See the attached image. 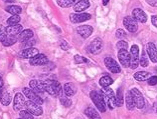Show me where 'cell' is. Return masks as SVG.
<instances>
[{
    "instance_id": "816d5d0a",
    "label": "cell",
    "mask_w": 157,
    "mask_h": 119,
    "mask_svg": "<svg viewBox=\"0 0 157 119\" xmlns=\"http://www.w3.org/2000/svg\"><path fill=\"white\" fill-rule=\"evenodd\" d=\"M19 119H23V118H19Z\"/></svg>"
},
{
    "instance_id": "f1b7e54d",
    "label": "cell",
    "mask_w": 157,
    "mask_h": 119,
    "mask_svg": "<svg viewBox=\"0 0 157 119\" xmlns=\"http://www.w3.org/2000/svg\"><path fill=\"white\" fill-rule=\"evenodd\" d=\"M115 99H117V106L121 107L124 103V98H123V91H122V87H119L117 89V95H115Z\"/></svg>"
},
{
    "instance_id": "d6986e66",
    "label": "cell",
    "mask_w": 157,
    "mask_h": 119,
    "mask_svg": "<svg viewBox=\"0 0 157 119\" xmlns=\"http://www.w3.org/2000/svg\"><path fill=\"white\" fill-rule=\"evenodd\" d=\"M22 31H23V26L20 25V24L8 26L6 28V33H7V35H10V36H17L21 33Z\"/></svg>"
},
{
    "instance_id": "5b68a950",
    "label": "cell",
    "mask_w": 157,
    "mask_h": 119,
    "mask_svg": "<svg viewBox=\"0 0 157 119\" xmlns=\"http://www.w3.org/2000/svg\"><path fill=\"white\" fill-rule=\"evenodd\" d=\"M23 94L25 95L29 100L34 102L36 104H39V105H42L43 104V99L41 98L38 94L35 93L31 88H28V87H25L23 88Z\"/></svg>"
},
{
    "instance_id": "5bb4252c",
    "label": "cell",
    "mask_w": 157,
    "mask_h": 119,
    "mask_svg": "<svg viewBox=\"0 0 157 119\" xmlns=\"http://www.w3.org/2000/svg\"><path fill=\"white\" fill-rule=\"evenodd\" d=\"M48 63V58L46 55L39 53L36 56H34L33 58L30 59V64L33 66H41V65H45Z\"/></svg>"
},
{
    "instance_id": "ffe728a7",
    "label": "cell",
    "mask_w": 157,
    "mask_h": 119,
    "mask_svg": "<svg viewBox=\"0 0 157 119\" xmlns=\"http://www.w3.org/2000/svg\"><path fill=\"white\" fill-rule=\"evenodd\" d=\"M90 5V3L89 0H78V2H76L75 5H74V10L76 12H82L88 9Z\"/></svg>"
},
{
    "instance_id": "6da1fadb",
    "label": "cell",
    "mask_w": 157,
    "mask_h": 119,
    "mask_svg": "<svg viewBox=\"0 0 157 119\" xmlns=\"http://www.w3.org/2000/svg\"><path fill=\"white\" fill-rule=\"evenodd\" d=\"M42 83L44 86L45 92H48L51 96L59 97L63 93V88H62V85L60 84L59 81L46 79L42 80Z\"/></svg>"
},
{
    "instance_id": "4dcf8cb0",
    "label": "cell",
    "mask_w": 157,
    "mask_h": 119,
    "mask_svg": "<svg viewBox=\"0 0 157 119\" xmlns=\"http://www.w3.org/2000/svg\"><path fill=\"white\" fill-rule=\"evenodd\" d=\"M113 83V80L110 78L109 76H102L101 78L100 79V85L101 86L102 88H106V87H109V86Z\"/></svg>"
},
{
    "instance_id": "c3c4849f",
    "label": "cell",
    "mask_w": 157,
    "mask_h": 119,
    "mask_svg": "<svg viewBox=\"0 0 157 119\" xmlns=\"http://www.w3.org/2000/svg\"><path fill=\"white\" fill-rule=\"evenodd\" d=\"M109 1V0H102V4H104V5H107Z\"/></svg>"
},
{
    "instance_id": "9c48e42d",
    "label": "cell",
    "mask_w": 157,
    "mask_h": 119,
    "mask_svg": "<svg viewBox=\"0 0 157 119\" xmlns=\"http://www.w3.org/2000/svg\"><path fill=\"white\" fill-rule=\"evenodd\" d=\"M25 104H26V100H25V97L23 96L22 93H17L14 97V100H13V109L15 111H20L22 110L24 107H25Z\"/></svg>"
},
{
    "instance_id": "60d3db41",
    "label": "cell",
    "mask_w": 157,
    "mask_h": 119,
    "mask_svg": "<svg viewBox=\"0 0 157 119\" xmlns=\"http://www.w3.org/2000/svg\"><path fill=\"white\" fill-rule=\"evenodd\" d=\"M115 35H117V38H124L126 36V33L124 32V30L122 29H117V32H115Z\"/></svg>"
},
{
    "instance_id": "603a6c76",
    "label": "cell",
    "mask_w": 157,
    "mask_h": 119,
    "mask_svg": "<svg viewBox=\"0 0 157 119\" xmlns=\"http://www.w3.org/2000/svg\"><path fill=\"white\" fill-rule=\"evenodd\" d=\"M85 114L90 119H101L100 114H98V112L97 111V109L92 105H90L89 107L85 110Z\"/></svg>"
},
{
    "instance_id": "ab89813d",
    "label": "cell",
    "mask_w": 157,
    "mask_h": 119,
    "mask_svg": "<svg viewBox=\"0 0 157 119\" xmlns=\"http://www.w3.org/2000/svg\"><path fill=\"white\" fill-rule=\"evenodd\" d=\"M117 46L118 49H127L128 48V43H127L126 41L121 40V41H118Z\"/></svg>"
},
{
    "instance_id": "ba28073f",
    "label": "cell",
    "mask_w": 157,
    "mask_h": 119,
    "mask_svg": "<svg viewBox=\"0 0 157 119\" xmlns=\"http://www.w3.org/2000/svg\"><path fill=\"white\" fill-rule=\"evenodd\" d=\"M25 108L28 110L29 112L32 113L33 115L35 116H40L43 114V109L41 107V105L39 104H36L34 102H32L30 100L26 101V104H25Z\"/></svg>"
},
{
    "instance_id": "83f0119b",
    "label": "cell",
    "mask_w": 157,
    "mask_h": 119,
    "mask_svg": "<svg viewBox=\"0 0 157 119\" xmlns=\"http://www.w3.org/2000/svg\"><path fill=\"white\" fill-rule=\"evenodd\" d=\"M5 10L12 15H19L22 12V8L18 5H9L5 8Z\"/></svg>"
},
{
    "instance_id": "277c9868",
    "label": "cell",
    "mask_w": 157,
    "mask_h": 119,
    "mask_svg": "<svg viewBox=\"0 0 157 119\" xmlns=\"http://www.w3.org/2000/svg\"><path fill=\"white\" fill-rule=\"evenodd\" d=\"M130 62H129V67L131 69L137 68L139 64V48L137 45H132L130 48Z\"/></svg>"
},
{
    "instance_id": "2e32d148",
    "label": "cell",
    "mask_w": 157,
    "mask_h": 119,
    "mask_svg": "<svg viewBox=\"0 0 157 119\" xmlns=\"http://www.w3.org/2000/svg\"><path fill=\"white\" fill-rule=\"evenodd\" d=\"M132 17H133L136 21H139L141 23H145L147 21V15L142 9L140 8H135L132 10Z\"/></svg>"
},
{
    "instance_id": "d6a6232c",
    "label": "cell",
    "mask_w": 157,
    "mask_h": 119,
    "mask_svg": "<svg viewBox=\"0 0 157 119\" xmlns=\"http://www.w3.org/2000/svg\"><path fill=\"white\" fill-rule=\"evenodd\" d=\"M57 4L60 7L68 8L76 4V0H57Z\"/></svg>"
},
{
    "instance_id": "d590c367",
    "label": "cell",
    "mask_w": 157,
    "mask_h": 119,
    "mask_svg": "<svg viewBox=\"0 0 157 119\" xmlns=\"http://www.w3.org/2000/svg\"><path fill=\"white\" fill-rule=\"evenodd\" d=\"M35 43H36L35 39H34V38H31V39H29V40H27V41H24V42H22V47H23L24 49H26V48H31V47L34 46Z\"/></svg>"
},
{
    "instance_id": "8fae6325",
    "label": "cell",
    "mask_w": 157,
    "mask_h": 119,
    "mask_svg": "<svg viewBox=\"0 0 157 119\" xmlns=\"http://www.w3.org/2000/svg\"><path fill=\"white\" fill-rule=\"evenodd\" d=\"M123 25L129 32H136L138 29L137 21L133 17H130V16L124 17V19H123Z\"/></svg>"
},
{
    "instance_id": "e0dca14e",
    "label": "cell",
    "mask_w": 157,
    "mask_h": 119,
    "mask_svg": "<svg viewBox=\"0 0 157 119\" xmlns=\"http://www.w3.org/2000/svg\"><path fill=\"white\" fill-rule=\"evenodd\" d=\"M93 27L90 25H82L78 28V33L80 34L82 38H89L93 33Z\"/></svg>"
},
{
    "instance_id": "bcb514c9",
    "label": "cell",
    "mask_w": 157,
    "mask_h": 119,
    "mask_svg": "<svg viewBox=\"0 0 157 119\" xmlns=\"http://www.w3.org/2000/svg\"><path fill=\"white\" fill-rule=\"evenodd\" d=\"M3 1L5 3H13L15 0H3Z\"/></svg>"
},
{
    "instance_id": "7a4b0ae2",
    "label": "cell",
    "mask_w": 157,
    "mask_h": 119,
    "mask_svg": "<svg viewBox=\"0 0 157 119\" xmlns=\"http://www.w3.org/2000/svg\"><path fill=\"white\" fill-rule=\"evenodd\" d=\"M102 96H104L105 104H107L110 110H113L117 107V99H115V94L113 89L109 87L105 88V90L102 91Z\"/></svg>"
},
{
    "instance_id": "7402d4cb",
    "label": "cell",
    "mask_w": 157,
    "mask_h": 119,
    "mask_svg": "<svg viewBox=\"0 0 157 119\" xmlns=\"http://www.w3.org/2000/svg\"><path fill=\"white\" fill-rule=\"evenodd\" d=\"M18 41V38H16L15 36L10 35H4L2 37H0V42L3 44V46H11V45L15 44Z\"/></svg>"
},
{
    "instance_id": "74e56055",
    "label": "cell",
    "mask_w": 157,
    "mask_h": 119,
    "mask_svg": "<svg viewBox=\"0 0 157 119\" xmlns=\"http://www.w3.org/2000/svg\"><path fill=\"white\" fill-rule=\"evenodd\" d=\"M74 59H75L76 63H88L89 62V59L85 58V57H82L81 55H75V57H74Z\"/></svg>"
},
{
    "instance_id": "7dc6e473",
    "label": "cell",
    "mask_w": 157,
    "mask_h": 119,
    "mask_svg": "<svg viewBox=\"0 0 157 119\" xmlns=\"http://www.w3.org/2000/svg\"><path fill=\"white\" fill-rule=\"evenodd\" d=\"M3 86V79H2V77L0 76V88H1Z\"/></svg>"
},
{
    "instance_id": "f6af8a7d",
    "label": "cell",
    "mask_w": 157,
    "mask_h": 119,
    "mask_svg": "<svg viewBox=\"0 0 157 119\" xmlns=\"http://www.w3.org/2000/svg\"><path fill=\"white\" fill-rule=\"evenodd\" d=\"M151 22L155 27H157V15H152L151 16Z\"/></svg>"
},
{
    "instance_id": "ac0fdd59",
    "label": "cell",
    "mask_w": 157,
    "mask_h": 119,
    "mask_svg": "<svg viewBox=\"0 0 157 119\" xmlns=\"http://www.w3.org/2000/svg\"><path fill=\"white\" fill-rule=\"evenodd\" d=\"M147 53H148V56H149V58L152 62L156 63L157 62V49H156V46L154 45V43L149 42L147 44Z\"/></svg>"
},
{
    "instance_id": "7bdbcfd3",
    "label": "cell",
    "mask_w": 157,
    "mask_h": 119,
    "mask_svg": "<svg viewBox=\"0 0 157 119\" xmlns=\"http://www.w3.org/2000/svg\"><path fill=\"white\" fill-rule=\"evenodd\" d=\"M4 35H7L6 33V28L3 25H0V37H2Z\"/></svg>"
},
{
    "instance_id": "4fadbf2b",
    "label": "cell",
    "mask_w": 157,
    "mask_h": 119,
    "mask_svg": "<svg viewBox=\"0 0 157 119\" xmlns=\"http://www.w3.org/2000/svg\"><path fill=\"white\" fill-rule=\"evenodd\" d=\"M92 18V15L89 13H73L70 15V19L73 23H81Z\"/></svg>"
},
{
    "instance_id": "8d00e7d4",
    "label": "cell",
    "mask_w": 157,
    "mask_h": 119,
    "mask_svg": "<svg viewBox=\"0 0 157 119\" xmlns=\"http://www.w3.org/2000/svg\"><path fill=\"white\" fill-rule=\"evenodd\" d=\"M139 63H140V65H141L142 67L148 66V59H147L146 54H145V52H144V51H142V55H141V57H140V59H139Z\"/></svg>"
},
{
    "instance_id": "4316f807",
    "label": "cell",
    "mask_w": 157,
    "mask_h": 119,
    "mask_svg": "<svg viewBox=\"0 0 157 119\" xmlns=\"http://www.w3.org/2000/svg\"><path fill=\"white\" fill-rule=\"evenodd\" d=\"M150 76H151L150 73L146 72V71H138V72H136L135 74L133 75L134 79L137 80V81H144V80H146V79L149 78Z\"/></svg>"
},
{
    "instance_id": "d4e9b609",
    "label": "cell",
    "mask_w": 157,
    "mask_h": 119,
    "mask_svg": "<svg viewBox=\"0 0 157 119\" xmlns=\"http://www.w3.org/2000/svg\"><path fill=\"white\" fill-rule=\"evenodd\" d=\"M31 38H33V31L30 29L23 30L21 33L18 35V40L20 42H24V41H27Z\"/></svg>"
},
{
    "instance_id": "e575fe53",
    "label": "cell",
    "mask_w": 157,
    "mask_h": 119,
    "mask_svg": "<svg viewBox=\"0 0 157 119\" xmlns=\"http://www.w3.org/2000/svg\"><path fill=\"white\" fill-rule=\"evenodd\" d=\"M19 115L21 116V118H23V119H34L33 114L29 112L27 109L26 110H20Z\"/></svg>"
},
{
    "instance_id": "f907efd6",
    "label": "cell",
    "mask_w": 157,
    "mask_h": 119,
    "mask_svg": "<svg viewBox=\"0 0 157 119\" xmlns=\"http://www.w3.org/2000/svg\"><path fill=\"white\" fill-rule=\"evenodd\" d=\"M2 92H3V91H2L1 89H0V97H1V94H2Z\"/></svg>"
},
{
    "instance_id": "cb8c5ba5",
    "label": "cell",
    "mask_w": 157,
    "mask_h": 119,
    "mask_svg": "<svg viewBox=\"0 0 157 119\" xmlns=\"http://www.w3.org/2000/svg\"><path fill=\"white\" fill-rule=\"evenodd\" d=\"M77 92V87L74 83H71V82H68L64 85V93L67 96H73L75 95Z\"/></svg>"
},
{
    "instance_id": "9a60e30c",
    "label": "cell",
    "mask_w": 157,
    "mask_h": 119,
    "mask_svg": "<svg viewBox=\"0 0 157 119\" xmlns=\"http://www.w3.org/2000/svg\"><path fill=\"white\" fill-rule=\"evenodd\" d=\"M29 86H30V88L34 91L35 93H37L39 95V94H43L45 92V89H44V86H43V83L41 80H31L29 82Z\"/></svg>"
},
{
    "instance_id": "44dd1931",
    "label": "cell",
    "mask_w": 157,
    "mask_h": 119,
    "mask_svg": "<svg viewBox=\"0 0 157 119\" xmlns=\"http://www.w3.org/2000/svg\"><path fill=\"white\" fill-rule=\"evenodd\" d=\"M37 54H39V50L34 48V47L23 49L22 52H21V56L23 57V58H26V59H31L34 56H36Z\"/></svg>"
},
{
    "instance_id": "ee69618b",
    "label": "cell",
    "mask_w": 157,
    "mask_h": 119,
    "mask_svg": "<svg viewBox=\"0 0 157 119\" xmlns=\"http://www.w3.org/2000/svg\"><path fill=\"white\" fill-rule=\"evenodd\" d=\"M146 1L150 6L157 7V0H146Z\"/></svg>"
},
{
    "instance_id": "484cf974",
    "label": "cell",
    "mask_w": 157,
    "mask_h": 119,
    "mask_svg": "<svg viewBox=\"0 0 157 119\" xmlns=\"http://www.w3.org/2000/svg\"><path fill=\"white\" fill-rule=\"evenodd\" d=\"M125 103H126V108L128 109V110H133L134 107H136L135 106V103H134V100H133V97H132V94L130 92V90L129 91H127L126 92V96H125Z\"/></svg>"
},
{
    "instance_id": "681fc988",
    "label": "cell",
    "mask_w": 157,
    "mask_h": 119,
    "mask_svg": "<svg viewBox=\"0 0 157 119\" xmlns=\"http://www.w3.org/2000/svg\"><path fill=\"white\" fill-rule=\"evenodd\" d=\"M154 109H155V112H157V103L154 104Z\"/></svg>"
},
{
    "instance_id": "3957f363",
    "label": "cell",
    "mask_w": 157,
    "mask_h": 119,
    "mask_svg": "<svg viewBox=\"0 0 157 119\" xmlns=\"http://www.w3.org/2000/svg\"><path fill=\"white\" fill-rule=\"evenodd\" d=\"M90 98H92V100L94 102V106L100 110L101 112H105V101L104 99V96H102V94L98 93V91H92L90 94Z\"/></svg>"
},
{
    "instance_id": "52a82bcc",
    "label": "cell",
    "mask_w": 157,
    "mask_h": 119,
    "mask_svg": "<svg viewBox=\"0 0 157 119\" xmlns=\"http://www.w3.org/2000/svg\"><path fill=\"white\" fill-rule=\"evenodd\" d=\"M102 49V41L101 38H94L92 42L89 44L86 47L88 52L92 53V54H98Z\"/></svg>"
},
{
    "instance_id": "f35d334b",
    "label": "cell",
    "mask_w": 157,
    "mask_h": 119,
    "mask_svg": "<svg viewBox=\"0 0 157 119\" xmlns=\"http://www.w3.org/2000/svg\"><path fill=\"white\" fill-rule=\"evenodd\" d=\"M60 47H61V49H63L64 51H67L70 49V45L66 40H61L60 41Z\"/></svg>"
},
{
    "instance_id": "836d02e7",
    "label": "cell",
    "mask_w": 157,
    "mask_h": 119,
    "mask_svg": "<svg viewBox=\"0 0 157 119\" xmlns=\"http://www.w3.org/2000/svg\"><path fill=\"white\" fill-rule=\"evenodd\" d=\"M20 18L19 15H12L11 17H9L7 19V25L8 26H12V25H16V24H18L20 22Z\"/></svg>"
},
{
    "instance_id": "1f68e13d",
    "label": "cell",
    "mask_w": 157,
    "mask_h": 119,
    "mask_svg": "<svg viewBox=\"0 0 157 119\" xmlns=\"http://www.w3.org/2000/svg\"><path fill=\"white\" fill-rule=\"evenodd\" d=\"M59 97H60V102H61L62 105L65 106V107H71V106H72V100L70 99V98L66 95L65 93H62Z\"/></svg>"
},
{
    "instance_id": "7c38bea8",
    "label": "cell",
    "mask_w": 157,
    "mask_h": 119,
    "mask_svg": "<svg viewBox=\"0 0 157 119\" xmlns=\"http://www.w3.org/2000/svg\"><path fill=\"white\" fill-rule=\"evenodd\" d=\"M118 60L124 67H129V62H130V54L127 51V49H119L118 51Z\"/></svg>"
},
{
    "instance_id": "f546056e",
    "label": "cell",
    "mask_w": 157,
    "mask_h": 119,
    "mask_svg": "<svg viewBox=\"0 0 157 119\" xmlns=\"http://www.w3.org/2000/svg\"><path fill=\"white\" fill-rule=\"evenodd\" d=\"M0 102H1L2 105H4V106H8V105H9L10 102H11V95H10V93L7 92V91L2 92L1 97H0Z\"/></svg>"
},
{
    "instance_id": "b9f144b4",
    "label": "cell",
    "mask_w": 157,
    "mask_h": 119,
    "mask_svg": "<svg viewBox=\"0 0 157 119\" xmlns=\"http://www.w3.org/2000/svg\"><path fill=\"white\" fill-rule=\"evenodd\" d=\"M148 84L151 85V86H154L157 84V76H150L149 78H148Z\"/></svg>"
},
{
    "instance_id": "30bf717a",
    "label": "cell",
    "mask_w": 157,
    "mask_h": 119,
    "mask_svg": "<svg viewBox=\"0 0 157 119\" xmlns=\"http://www.w3.org/2000/svg\"><path fill=\"white\" fill-rule=\"evenodd\" d=\"M105 64L106 68L113 73H119L121 71V66L118 65V63L113 58H111V57H105Z\"/></svg>"
},
{
    "instance_id": "8992f818",
    "label": "cell",
    "mask_w": 157,
    "mask_h": 119,
    "mask_svg": "<svg viewBox=\"0 0 157 119\" xmlns=\"http://www.w3.org/2000/svg\"><path fill=\"white\" fill-rule=\"evenodd\" d=\"M130 92L132 94V97H133L135 106L139 109H142L144 107V105H145V101H144V98L142 96L141 92H140L137 88H132L130 90Z\"/></svg>"
}]
</instances>
